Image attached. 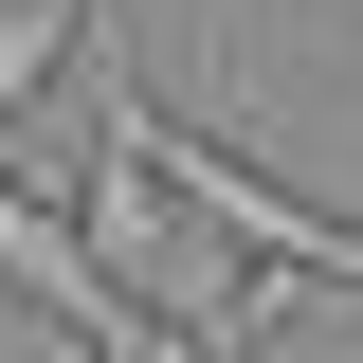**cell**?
I'll return each instance as SVG.
<instances>
[{"instance_id": "cell-2", "label": "cell", "mask_w": 363, "mask_h": 363, "mask_svg": "<svg viewBox=\"0 0 363 363\" xmlns=\"http://www.w3.org/2000/svg\"><path fill=\"white\" fill-rule=\"evenodd\" d=\"M0 272H18V291H37V327H73L91 363H109V345L145 327L128 291H109V255L73 236V200H37V182H0Z\"/></svg>"}, {"instance_id": "cell-1", "label": "cell", "mask_w": 363, "mask_h": 363, "mask_svg": "<svg viewBox=\"0 0 363 363\" xmlns=\"http://www.w3.org/2000/svg\"><path fill=\"white\" fill-rule=\"evenodd\" d=\"M91 145H128V164L164 182L182 218L218 236V255H255L272 291H363V218H327V200H291V182H272V164H236V145H200V128H182V109H145L128 73L91 91Z\"/></svg>"}]
</instances>
